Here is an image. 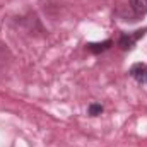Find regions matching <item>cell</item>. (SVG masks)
<instances>
[{
  "instance_id": "6da1fadb",
  "label": "cell",
  "mask_w": 147,
  "mask_h": 147,
  "mask_svg": "<svg viewBox=\"0 0 147 147\" xmlns=\"http://www.w3.org/2000/svg\"><path fill=\"white\" fill-rule=\"evenodd\" d=\"M146 33H147V29H139V31H135V33H132V34L123 33V34L120 36V39H118V46H120L123 51H128V50H132V48L135 46V43L144 36Z\"/></svg>"
},
{
  "instance_id": "7a4b0ae2",
  "label": "cell",
  "mask_w": 147,
  "mask_h": 147,
  "mask_svg": "<svg viewBox=\"0 0 147 147\" xmlns=\"http://www.w3.org/2000/svg\"><path fill=\"white\" fill-rule=\"evenodd\" d=\"M130 77L135 80V82H139V84H146L147 82V65L146 63H134L132 67H130Z\"/></svg>"
},
{
  "instance_id": "3957f363",
  "label": "cell",
  "mask_w": 147,
  "mask_h": 147,
  "mask_svg": "<svg viewBox=\"0 0 147 147\" xmlns=\"http://www.w3.org/2000/svg\"><path fill=\"white\" fill-rule=\"evenodd\" d=\"M111 45H113L111 39H106V41H103V43H89V45H87V50H89L91 53L98 55V53H103V51L110 50Z\"/></svg>"
},
{
  "instance_id": "277c9868",
  "label": "cell",
  "mask_w": 147,
  "mask_h": 147,
  "mask_svg": "<svg viewBox=\"0 0 147 147\" xmlns=\"http://www.w3.org/2000/svg\"><path fill=\"white\" fill-rule=\"evenodd\" d=\"M130 5L137 16H142L147 12V0H130Z\"/></svg>"
},
{
  "instance_id": "5b68a950",
  "label": "cell",
  "mask_w": 147,
  "mask_h": 147,
  "mask_svg": "<svg viewBox=\"0 0 147 147\" xmlns=\"http://www.w3.org/2000/svg\"><path fill=\"white\" fill-rule=\"evenodd\" d=\"M103 105H99V103H91L89 105V108H87V113L91 115V116H98V115H101L103 113Z\"/></svg>"
}]
</instances>
